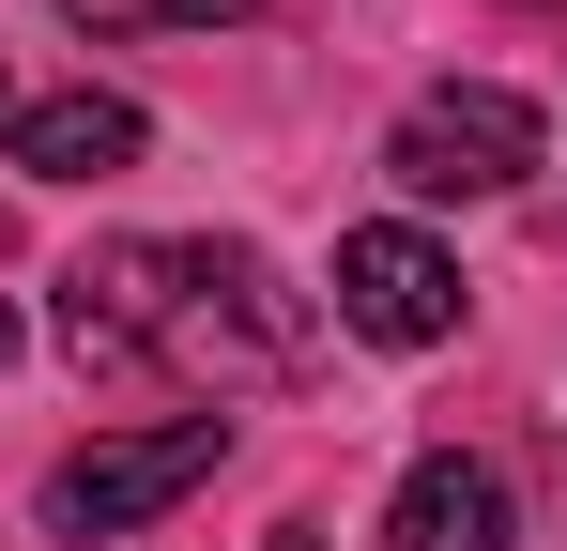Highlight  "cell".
I'll use <instances>...</instances> for the list:
<instances>
[{
	"mask_svg": "<svg viewBox=\"0 0 567 551\" xmlns=\"http://www.w3.org/2000/svg\"><path fill=\"white\" fill-rule=\"evenodd\" d=\"M383 169L414 184V199H491V184L537 169V107H522L506 77H445V92H414V107H399Z\"/></svg>",
	"mask_w": 567,
	"mask_h": 551,
	"instance_id": "1",
	"label": "cell"
},
{
	"mask_svg": "<svg viewBox=\"0 0 567 551\" xmlns=\"http://www.w3.org/2000/svg\"><path fill=\"white\" fill-rule=\"evenodd\" d=\"M230 459V414H169V429H107L47 475V521L62 537H123V521H154V506H185L199 475Z\"/></svg>",
	"mask_w": 567,
	"mask_h": 551,
	"instance_id": "2",
	"label": "cell"
},
{
	"mask_svg": "<svg viewBox=\"0 0 567 551\" xmlns=\"http://www.w3.org/2000/svg\"><path fill=\"white\" fill-rule=\"evenodd\" d=\"M307 353V322H291V291L261 246H185V306H169V367H215V383H246V367H291Z\"/></svg>",
	"mask_w": 567,
	"mask_h": 551,
	"instance_id": "3",
	"label": "cell"
},
{
	"mask_svg": "<svg viewBox=\"0 0 567 551\" xmlns=\"http://www.w3.org/2000/svg\"><path fill=\"white\" fill-rule=\"evenodd\" d=\"M338 322L383 337V353H430V337H461V261L414 230V215H383L338 246Z\"/></svg>",
	"mask_w": 567,
	"mask_h": 551,
	"instance_id": "4",
	"label": "cell"
},
{
	"mask_svg": "<svg viewBox=\"0 0 567 551\" xmlns=\"http://www.w3.org/2000/svg\"><path fill=\"white\" fill-rule=\"evenodd\" d=\"M169 306H185V246H93L62 276V353L123 367V353H169Z\"/></svg>",
	"mask_w": 567,
	"mask_h": 551,
	"instance_id": "5",
	"label": "cell"
},
{
	"mask_svg": "<svg viewBox=\"0 0 567 551\" xmlns=\"http://www.w3.org/2000/svg\"><path fill=\"white\" fill-rule=\"evenodd\" d=\"M522 537V521H506V475H491V459H414V475H399V506H383V551H506Z\"/></svg>",
	"mask_w": 567,
	"mask_h": 551,
	"instance_id": "6",
	"label": "cell"
},
{
	"mask_svg": "<svg viewBox=\"0 0 567 551\" xmlns=\"http://www.w3.org/2000/svg\"><path fill=\"white\" fill-rule=\"evenodd\" d=\"M0 138H16V169H47V184H107V169H138L154 123H138L123 92H31Z\"/></svg>",
	"mask_w": 567,
	"mask_h": 551,
	"instance_id": "7",
	"label": "cell"
},
{
	"mask_svg": "<svg viewBox=\"0 0 567 551\" xmlns=\"http://www.w3.org/2000/svg\"><path fill=\"white\" fill-rule=\"evenodd\" d=\"M78 31H154V15H185V31H230V15H261V0H62Z\"/></svg>",
	"mask_w": 567,
	"mask_h": 551,
	"instance_id": "8",
	"label": "cell"
},
{
	"mask_svg": "<svg viewBox=\"0 0 567 551\" xmlns=\"http://www.w3.org/2000/svg\"><path fill=\"white\" fill-rule=\"evenodd\" d=\"M0 367H16V306H0Z\"/></svg>",
	"mask_w": 567,
	"mask_h": 551,
	"instance_id": "9",
	"label": "cell"
},
{
	"mask_svg": "<svg viewBox=\"0 0 567 551\" xmlns=\"http://www.w3.org/2000/svg\"><path fill=\"white\" fill-rule=\"evenodd\" d=\"M0 123H16V92H0Z\"/></svg>",
	"mask_w": 567,
	"mask_h": 551,
	"instance_id": "10",
	"label": "cell"
}]
</instances>
